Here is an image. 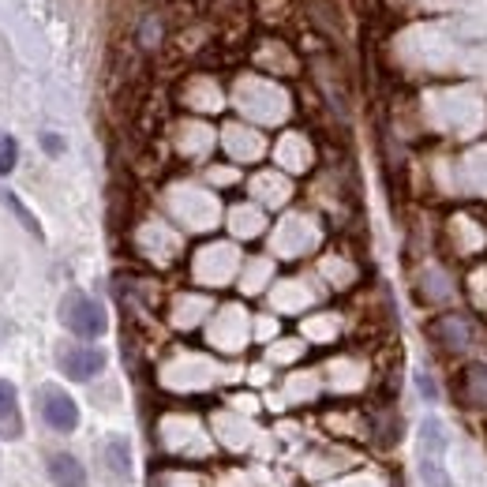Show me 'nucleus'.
Returning <instances> with one entry per match:
<instances>
[{
    "instance_id": "nucleus-1",
    "label": "nucleus",
    "mask_w": 487,
    "mask_h": 487,
    "mask_svg": "<svg viewBox=\"0 0 487 487\" xmlns=\"http://www.w3.org/2000/svg\"><path fill=\"white\" fill-rule=\"evenodd\" d=\"M61 323L71 330L75 338H101L106 334V307H101L94 296L80 293V289H71L64 300H61Z\"/></svg>"
},
{
    "instance_id": "nucleus-2",
    "label": "nucleus",
    "mask_w": 487,
    "mask_h": 487,
    "mask_svg": "<svg viewBox=\"0 0 487 487\" xmlns=\"http://www.w3.org/2000/svg\"><path fill=\"white\" fill-rule=\"evenodd\" d=\"M38 408H42V420L61 435H71L75 427H80V405H75L71 394H64L61 387H42Z\"/></svg>"
},
{
    "instance_id": "nucleus-3",
    "label": "nucleus",
    "mask_w": 487,
    "mask_h": 487,
    "mask_svg": "<svg viewBox=\"0 0 487 487\" xmlns=\"http://www.w3.org/2000/svg\"><path fill=\"white\" fill-rule=\"evenodd\" d=\"M57 368L68 375V379H94L101 368H106V352L94 349V345H68L57 352Z\"/></svg>"
},
{
    "instance_id": "nucleus-4",
    "label": "nucleus",
    "mask_w": 487,
    "mask_h": 487,
    "mask_svg": "<svg viewBox=\"0 0 487 487\" xmlns=\"http://www.w3.org/2000/svg\"><path fill=\"white\" fill-rule=\"evenodd\" d=\"M101 461H106L113 483H132V443H127L124 435H113V439L106 443Z\"/></svg>"
},
{
    "instance_id": "nucleus-5",
    "label": "nucleus",
    "mask_w": 487,
    "mask_h": 487,
    "mask_svg": "<svg viewBox=\"0 0 487 487\" xmlns=\"http://www.w3.org/2000/svg\"><path fill=\"white\" fill-rule=\"evenodd\" d=\"M49 480H53L57 487H87V469L80 465V457L53 454L49 457Z\"/></svg>"
},
{
    "instance_id": "nucleus-6",
    "label": "nucleus",
    "mask_w": 487,
    "mask_h": 487,
    "mask_svg": "<svg viewBox=\"0 0 487 487\" xmlns=\"http://www.w3.org/2000/svg\"><path fill=\"white\" fill-rule=\"evenodd\" d=\"M0 435L5 439H19L23 435V417H19V398L12 382L0 379Z\"/></svg>"
},
{
    "instance_id": "nucleus-7",
    "label": "nucleus",
    "mask_w": 487,
    "mask_h": 487,
    "mask_svg": "<svg viewBox=\"0 0 487 487\" xmlns=\"http://www.w3.org/2000/svg\"><path fill=\"white\" fill-rule=\"evenodd\" d=\"M431 334L439 338L446 349H454V352H457V349H465V345L473 342V330H469V323H465V319H454V315H450V319H443V323H435Z\"/></svg>"
},
{
    "instance_id": "nucleus-8",
    "label": "nucleus",
    "mask_w": 487,
    "mask_h": 487,
    "mask_svg": "<svg viewBox=\"0 0 487 487\" xmlns=\"http://www.w3.org/2000/svg\"><path fill=\"white\" fill-rule=\"evenodd\" d=\"M417 454H427V457H443V454H446V431H443V424L435 420V417H427V420L420 424Z\"/></svg>"
},
{
    "instance_id": "nucleus-9",
    "label": "nucleus",
    "mask_w": 487,
    "mask_h": 487,
    "mask_svg": "<svg viewBox=\"0 0 487 487\" xmlns=\"http://www.w3.org/2000/svg\"><path fill=\"white\" fill-rule=\"evenodd\" d=\"M417 469H420V480L424 487H457L454 476L446 473L443 457H427V454H417Z\"/></svg>"
},
{
    "instance_id": "nucleus-10",
    "label": "nucleus",
    "mask_w": 487,
    "mask_h": 487,
    "mask_svg": "<svg viewBox=\"0 0 487 487\" xmlns=\"http://www.w3.org/2000/svg\"><path fill=\"white\" fill-rule=\"evenodd\" d=\"M465 390L476 405H487V364H473L465 371Z\"/></svg>"
},
{
    "instance_id": "nucleus-11",
    "label": "nucleus",
    "mask_w": 487,
    "mask_h": 487,
    "mask_svg": "<svg viewBox=\"0 0 487 487\" xmlns=\"http://www.w3.org/2000/svg\"><path fill=\"white\" fill-rule=\"evenodd\" d=\"M15 158H19V146L12 136H0V176H8L15 169Z\"/></svg>"
},
{
    "instance_id": "nucleus-12",
    "label": "nucleus",
    "mask_w": 487,
    "mask_h": 487,
    "mask_svg": "<svg viewBox=\"0 0 487 487\" xmlns=\"http://www.w3.org/2000/svg\"><path fill=\"white\" fill-rule=\"evenodd\" d=\"M5 202H8V211H15V214H19V221H23V225H27V229H31V233H34V237H42V229H38V221L31 218V211H27V207H23V202H19V199H15L12 192H5Z\"/></svg>"
},
{
    "instance_id": "nucleus-13",
    "label": "nucleus",
    "mask_w": 487,
    "mask_h": 487,
    "mask_svg": "<svg viewBox=\"0 0 487 487\" xmlns=\"http://www.w3.org/2000/svg\"><path fill=\"white\" fill-rule=\"evenodd\" d=\"M417 387H420V394H424L427 401H435V398H439V390H435V382H431L427 375H417Z\"/></svg>"
},
{
    "instance_id": "nucleus-14",
    "label": "nucleus",
    "mask_w": 487,
    "mask_h": 487,
    "mask_svg": "<svg viewBox=\"0 0 487 487\" xmlns=\"http://www.w3.org/2000/svg\"><path fill=\"white\" fill-rule=\"evenodd\" d=\"M42 143H45L49 154H61V139H57V136H42Z\"/></svg>"
}]
</instances>
